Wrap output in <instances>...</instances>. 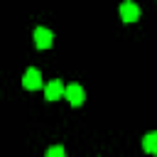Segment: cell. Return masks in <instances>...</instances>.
<instances>
[{
    "label": "cell",
    "mask_w": 157,
    "mask_h": 157,
    "mask_svg": "<svg viewBox=\"0 0 157 157\" xmlns=\"http://www.w3.org/2000/svg\"><path fill=\"white\" fill-rule=\"evenodd\" d=\"M44 96H47V101H59L61 96H66V86L61 83V78L49 81V83L44 86Z\"/></svg>",
    "instance_id": "1"
},
{
    "label": "cell",
    "mask_w": 157,
    "mask_h": 157,
    "mask_svg": "<svg viewBox=\"0 0 157 157\" xmlns=\"http://www.w3.org/2000/svg\"><path fill=\"white\" fill-rule=\"evenodd\" d=\"M22 86H25L27 91H37V88L42 86V74H39V69H27L25 76H22Z\"/></svg>",
    "instance_id": "2"
},
{
    "label": "cell",
    "mask_w": 157,
    "mask_h": 157,
    "mask_svg": "<svg viewBox=\"0 0 157 157\" xmlns=\"http://www.w3.org/2000/svg\"><path fill=\"white\" fill-rule=\"evenodd\" d=\"M52 39H54L52 29H47V27H37V29H34V44H37L39 49H49V47H52Z\"/></svg>",
    "instance_id": "3"
},
{
    "label": "cell",
    "mask_w": 157,
    "mask_h": 157,
    "mask_svg": "<svg viewBox=\"0 0 157 157\" xmlns=\"http://www.w3.org/2000/svg\"><path fill=\"white\" fill-rule=\"evenodd\" d=\"M64 98H69V103L71 105H81L83 101H86V93H83V88L78 86V83H69L66 86V96Z\"/></svg>",
    "instance_id": "4"
},
{
    "label": "cell",
    "mask_w": 157,
    "mask_h": 157,
    "mask_svg": "<svg viewBox=\"0 0 157 157\" xmlns=\"http://www.w3.org/2000/svg\"><path fill=\"white\" fill-rule=\"evenodd\" d=\"M120 17H123V22H135L140 17V7L135 2H130V0H125L120 5Z\"/></svg>",
    "instance_id": "5"
},
{
    "label": "cell",
    "mask_w": 157,
    "mask_h": 157,
    "mask_svg": "<svg viewBox=\"0 0 157 157\" xmlns=\"http://www.w3.org/2000/svg\"><path fill=\"white\" fill-rule=\"evenodd\" d=\"M142 150L150 152V155H157V130L155 132H147L142 137Z\"/></svg>",
    "instance_id": "6"
},
{
    "label": "cell",
    "mask_w": 157,
    "mask_h": 157,
    "mask_svg": "<svg viewBox=\"0 0 157 157\" xmlns=\"http://www.w3.org/2000/svg\"><path fill=\"white\" fill-rule=\"evenodd\" d=\"M44 157H66V152H64L61 145H54V147H49V150L44 152Z\"/></svg>",
    "instance_id": "7"
}]
</instances>
